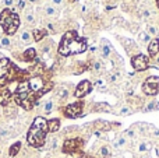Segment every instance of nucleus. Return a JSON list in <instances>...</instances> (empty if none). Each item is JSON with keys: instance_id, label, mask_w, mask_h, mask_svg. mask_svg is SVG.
<instances>
[{"instance_id": "aec40b11", "label": "nucleus", "mask_w": 159, "mask_h": 158, "mask_svg": "<svg viewBox=\"0 0 159 158\" xmlns=\"http://www.w3.org/2000/svg\"><path fill=\"white\" fill-rule=\"evenodd\" d=\"M126 144H127V140H126V137L124 136H119L117 139L113 142V147L115 148H121V147H124Z\"/></svg>"}, {"instance_id": "9d476101", "label": "nucleus", "mask_w": 159, "mask_h": 158, "mask_svg": "<svg viewBox=\"0 0 159 158\" xmlns=\"http://www.w3.org/2000/svg\"><path fill=\"white\" fill-rule=\"evenodd\" d=\"M92 90V84H91L89 80H82L81 83L75 87V91H74V97L75 98H84L85 95H88Z\"/></svg>"}, {"instance_id": "58836bf2", "label": "nucleus", "mask_w": 159, "mask_h": 158, "mask_svg": "<svg viewBox=\"0 0 159 158\" xmlns=\"http://www.w3.org/2000/svg\"><path fill=\"white\" fill-rule=\"evenodd\" d=\"M155 62H157V63L159 64V56H157V59H155Z\"/></svg>"}, {"instance_id": "393cba45", "label": "nucleus", "mask_w": 159, "mask_h": 158, "mask_svg": "<svg viewBox=\"0 0 159 158\" xmlns=\"http://www.w3.org/2000/svg\"><path fill=\"white\" fill-rule=\"evenodd\" d=\"M31 41H32V34L27 30L22 31L21 32V42H24V44H30Z\"/></svg>"}, {"instance_id": "72a5a7b5", "label": "nucleus", "mask_w": 159, "mask_h": 158, "mask_svg": "<svg viewBox=\"0 0 159 158\" xmlns=\"http://www.w3.org/2000/svg\"><path fill=\"white\" fill-rule=\"evenodd\" d=\"M17 8H18V10H24L25 8V0H18V2H17Z\"/></svg>"}, {"instance_id": "f03ea898", "label": "nucleus", "mask_w": 159, "mask_h": 158, "mask_svg": "<svg viewBox=\"0 0 159 158\" xmlns=\"http://www.w3.org/2000/svg\"><path fill=\"white\" fill-rule=\"evenodd\" d=\"M30 78V72L20 70L10 59L2 58L0 59V87H6V84L14 80H27Z\"/></svg>"}, {"instance_id": "bb28decb", "label": "nucleus", "mask_w": 159, "mask_h": 158, "mask_svg": "<svg viewBox=\"0 0 159 158\" xmlns=\"http://www.w3.org/2000/svg\"><path fill=\"white\" fill-rule=\"evenodd\" d=\"M45 14L49 17H55V16H57V10H56L53 6L48 4V6H45Z\"/></svg>"}, {"instance_id": "c9c22d12", "label": "nucleus", "mask_w": 159, "mask_h": 158, "mask_svg": "<svg viewBox=\"0 0 159 158\" xmlns=\"http://www.w3.org/2000/svg\"><path fill=\"white\" fill-rule=\"evenodd\" d=\"M13 2H14V0H4V4L6 6H11V4H13Z\"/></svg>"}, {"instance_id": "dca6fc26", "label": "nucleus", "mask_w": 159, "mask_h": 158, "mask_svg": "<svg viewBox=\"0 0 159 158\" xmlns=\"http://www.w3.org/2000/svg\"><path fill=\"white\" fill-rule=\"evenodd\" d=\"M59 129H60V120L59 119L55 118V119L48 120V130H49V133H55Z\"/></svg>"}, {"instance_id": "a878e982", "label": "nucleus", "mask_w": 159, "mask_h": 158, "mask_svg": "<svg viewBox=\"0 0 159 158\" xmlns=\"http://www.w3.org/2000/svg\"><path fill=\"white\" fill-rule=\"evenodd\" d=\"M112 154H110V148L107 146H102L101 150H99V157L101 158H109Z\"/></svg>"}, {"instance_id": "423d86ee", "label": "nucleus", "mask_w": 159, "mask_h": 158, "mask_svg": "<svg viewBox=\"0 0 159 158\" xmlns=\"http://www.w3.org/2000/svg\"><path fill=\"white\" fill-rule=\"evenodd\" d=\"M82 146H84V142L80 137H73V139H67L66 142L63 143V153L64 154H78L81 151Z\"/></svg>"}, {"instance_id": "4c0bfd02", "label": "nucleus", "mask_w": 159, "mask_h": 158, "mask_svg": "<svg viewBox=\"0 0 159 158\" xmlns=\"http://www.w3.org/2000/svg\"><path fill=\"white\" fill-rule=\"evenodd\" d=\"M140 158H151V156H149V154H144V156H141Z\"/></svg>"}, {"instance_id": "f3484780", "label": "nucleus", "mask_w": 159, "mask_h": 158, "mask_svg": "<svg viewBox=\"0 0 159 158\" xmlns=\"http://www.w3.org/2000/svg\"><path fill=\"white\" fill-rule=\"evenodd\" d=\"M101 52H102V56H103V58H109L110 52H112V46H110L109 42L105 41V39L101 44Z\"/></svg>"}, {"instance_id": "b1692460", "label": "nucleus", "mask_w": 159, "mask_h": 158, "mask_svg": "<svg viewBox=\"0 0 159 158\" xmlns=\"http://www.w3.org/2000/svg\"><path fill=\"white\" fill-rule=\"evenodd\" d=\"M159 109V102L158 101H151L149 104H147V106L144 108V112H151V111H158Z\"/></svg>"}, {"instance_id": "f8f14e48", "label": "nucleus", "mask_w": 159, "mask_h": 158, "mask_svg": "<svg viewBox=\"0 0 159 158\" xmlns=\"http://www.w3.org/2000/svg\"><path fill=\"white\" fill-rule=\"evenodd\" d=\"M147 50H148L149 58H155L159 53V38H152L151 42L147 46Z\"/></svg>"}, {"instance_id": "1a4fd4ad", "label": "nucleus", "mask_w": 159, "mask_h": 158, "mask_svg": "<svg viewBox=\"0 0 159 158\" xmlns=\"http://www.w3.org/2000/svg\"><path fill=\"white\" fill-rule=\"evenodd\" d=\"M131 66L137 72H145L149 67V58L145 55H141V53H137L131 58Z\"/></svg>"}, {"instance_id": "2f4dec72", "label": "nucleus", "mask_w": 159, "mask_h": 158, "mask_svg": "<svg viewBox=\"0 0 159 158\" xmlns=\"http://www.w3.org/2000/svg\"><path fill=\"white\" fill-rule=\"evenodd\" d=\"M124 136L129 137V139H134L135 137V128H131V129H129V130H126Z\"/></svg>"}, {"instance_id": "39448f33", "label": "nucleus", "mask_w": 159, "mask_h": 158, "mask_svg": "<svg viewBox=\"0 0 159 158\" xmlns=\"http://www.w3.org/2000/svg\"><path fill=\"white\" fill-rule=\"evenodd\" d=\"M0 27L6 35H13L20 27V16L11 8H6L0 13Z\"/></svg>"}, {"instance_id": "473e14b6", "label": "nucleus", "mask_w": 159, "mask_h": 158, "mask_svg": "<svg viewBox=\"0 0 159 158\" xmlns=\"http://www.w3.org/2000/svg\"><path fill=\"white\" fill-rule=\"evenodd\" d=\"M0 44H2V46H4V48H7V46H10V38L8 36H3L2 39H0Z\"/></svg>"}, {"instance_id": "5701e85b", "label": "nucleus", "mask_w": 159, "mask_h": 158, "mask_svg": "<svg viewBox=\"0 0 159 158\" xmlns=\"http://www.w3.org/2000/svg\"><path fill=\"white\" fill-rule=\"evenodd\" d=\"M91 69H92V72H95V73H102L103 72V63H102L101 60H95L92 63V66H91Z\"/></svg>"}, {"instance_id": "6ab92c4d", "label": "nucleus", "mask_w": 159, "mask_h": 158, "mask_svg": "<svg viewBox=\"0 0 159 158\" xmlns=\"http://www.w3.org/2000/svg\"><path fill=\"white\" fill-rule=\"evenodd\" d=\"M56 95H57V98L60 101H64L67 97H69V90H67L66 87H60V88L56 91Z\"/></svg>"}, {"instance_id": "37998d69", "label": "nucleus", "mask_w": 159, "mask_h": 158, "mask_svg": "<svg viewBox=\"0 0 159 158\" xmlns=\"http://www.w3.org/2000/svg\"><path fill=\"white\" fill-rule=\"evenodd\" d=\"M126 2H133V0H126Z\"/></svg>"}, {"instance_id": "a211bd4d", "label": "nucleus", "mask_w": 159, "mask_h": 158, "mask_svg": "<svg viewBox=\"0 0 159 158\" xmlns=\"http://www.w3.org/2000/svg\"><path fill=\"white\" fill-rule=\"evenodd\" d=\"M151 39H152L151 35H148L145 31H143V32L138 34V41H140V44H143V45H147V46H148V44L151 42Z\"/></svg>"}, {"instance_id": "a19ab883", "label": "nucleus", "mask_w": 159, "mask_h": 158, "mask_svg": "<svg viewBox=\"0 0 159 158\" xmlns=\"http://www.w3.org/2000/svg\"><path fill=\"white\" fill-rule=\"evenodd\" d=\"M28 2H31V3H35V2H38V0H28Z\"/></svg>"}, {"instance_id": "4468645a", "label": "nucleus", "mask_w": 159, "mask_h": 158, "mask_svg": "<svg viewBox=\"0 0 159 158\" xmlns=\"http://www.w3.org/2000/svg\"><path fill=\"white\" fill-rule=\"evenodd\" d=\"M22 59H24V62H35L36 60V50L34 49V48L27 49L22 53Z\"/></svg>"}, {"instance_id": "ddd939ff", "label": "nucleus", "mask_w": 159, "mask_h": 158, "mask_svg": "<svg viewBox=\"0 0 159 158\" xmlns=\"http://www.w3.org/2000/svg\"><path fill=\"white\" fill-rule=\"evenodd\" d=\"M31 34H32L34 41L39 42V41H42L43 38H46L49 32H48V30H45V28H34Z\"/></svg>"}, {"instance_id": "ea45409f", "label": "nucleus", "mask_w": 159, "mask_h": 158, "mask_svg": "<svg viewBox=\"0 0 159 158\" xmlns=\"http://www.w3.org/2000/svg\"><path fill=\"white\" fill-rule=\"evenodd\" d=\"M69 3H77V0H69Z\"/></svg>"}, {"instance_id": "cd10ccee", "label": "nucleus", "mask_w": 159, "mask_h": 158, "mask_svg": "<svg viewBox=\"0 0 159 158\" xmlns=\"http://www.w3.org/2000/svg\"><path fill=\"white\" fill-rule=\"evenodd\" d=\"M147 34H148V35H152V36H157L158 35V28L155 27V25H148V27H147V31H145Z\"/></svg>"}, {"instance_id": "412c9836", "label": "nucleus", "mask_w": 159, "mask_h": 158, "mask_svg": "<svg viewBox=\"0 0 159 158\" xmlns=\"http://www.w3.org/2000/svg\"><path fill=\"white\" fill-rule=\"evenodd\" d=\"M137 150H138V153H148V151L151 150V143H148V142H141L140 144H138Z\"/></svg>"}, {"instance_id": "2eb2a0df", "label": "nucleus", "mask_w": 159, "mask_h": 158, "mask_svg": "<svg viewBox=\"0 0 159 158\" xmlns=\"http://www.w3.org/2000/svg\"><path fill=\"white\" fill-rule=\"evenodd\" d=\"M93 112H112V106L106 102H98L92 106Z\"/></svg>"}, {"instance_id": "79ce46f5", "label": "nucleus", "mask_w": 159, "mask_h": 158, "mask_svg": "<svg viewBox=\"0 0 159 158\" xmlns=\"http://www.w3.org/2000/svg\"><path fill=\"white\" fill-rule=\"evenodd\" d=\"M157 4H158V8H159V0H157Z\"/></svg>"}, {"instance_id": "f257e3e1", "label": "nucleus", "mask_w": 159, "mask_h": 158, "mask_svg": "<svg viewBox=\"0 0 159 158\" xmlns=\"http://www.w3.org/2000/svg\"><path fill=\"white\" fill-rule=\"evenodd\" d=\"M88 48L87 39L81 38L75 31H67L59 44V55L61 56H71L85 52Z\"/></svg>"}, {"instance_id": "9b49d317", "label": "nucleus", "mask_w": 159, "mask_h": 158, "mask_svg": "<svg viewBox=\"0 0 159 158\" xmlns=\"http://www.w3.org/2000/svg\"><path fill=\"white\" fill-rule=\"evenodd\" d=\"M11 98H13V94L10 90L7 87H0V105H8Z\"/></svg>"}, {"instance_id": "e433bc0d", "label": "nucleus", "mask_w": 159, "mask_h": 158, "mask_svg": "<svg viewBox=\"0 0 159 158\" xmlns=\"http://www.w3.org/2000/svg\"><path fill=\"white\" fill-rule=\"evenodd\" d=\"M52 2H53V4H61L63 0H52Z\"/></svg>"}, {"instance_id": "c85d7f7f", "label": "nucleus", "mask_w": 159, "mask_h": 158, "mask_svg": "<svg viewBox=\"0 0 159 158\" xmlns=\"http://www.w3.org/2000/svg\"><path fill=\"white\" fill-rule=\"evenodd\" d=\"M52 109H53V101H46L45 105H43V112L48 115V114L52 112Z\"/></svg>"}, {"instance_id": "4be33fe9", "label": "nucleus", "mask_w": 159, "mask_h": 158, "mask_svg": "<svg viewBox=\"0 0 159 158\" xmlns=\"http://www.w3.org/2000/svg\"><path fill=\"white\" fill-rule=\"evenodd\" d=\"M20 150H21V143L17 142V143H14V144L10 147V151H8V154H10V157H16L17 154H18Z\"/></svg>"}, {"instance_id": "6e6552de", "label": "nucleus", "mask_w": 159, "mask_h": 158, "mask_svg": "<svg viewBox=\"0 0 159 158\" xmlns=\"http://www.w3.org/2000/svg\"><path fill=\"white\" fill-rule=\"evenodd\" d=\"M82 109H84V102L82 101H77V102L69 104L66 108L63 109V115L69 119H75L82 115Z\"/></svg>"}, {"instance_id": "7ed1b4c3", "label": "nucleus", "mask_w": 159, "mask_h": 158, "mask_svg": "<svg viewBox=\"0 0 159 158\" xmlns=\"http://www.w3.org/2000/svg\"><path fill=\"white\" fill-rule=\"evenodd\" d=\"M48 133H49V130H48V120L43 116H36L27 134L28 144L35 148L43 147L45 143H46Z\"/></svg>"}, {"instance_id": "0eeeda50", "label": "nucleus", "mask_w": 159, "mask_h": 158, "mask_svg": "<svg viewBox=\"0 0 159 158\" xmlns=\"http://www.w3.org/2000/svg\"><path fill=\"white\" fill-rule=\"evenodd\" d=\"M143 92L145 95H155L159 92V77L158 76H149L143 84Z\"/></svg>"}, {"instance_id": "c756f323", "label": "nucleus", "mask_w": 159, "mask_h": 158, "mask_svg": "<svg viewBox=\"0 0 159 158\" xmlns=\"http://www.w3.org/2000/svg\"><path fill=\"white\" fill-rule=\"evenodd\" d=\"M119 114L120 115H131L133 114V111H131V108L130 106H121L120 108V111H119Z\"/></svg>"}, {"instance_id": "20e7f679", "label": "nucleus", "mask_w": 159, "mask_h": 158, "mask_svg": "<svg viewBox=\"0 0 159 158\" xmlns=\"http://www.w3.org/2000/svg\"><path fill=\"white\" fill-rule=\"evenodd\" d=\"M13 100L16 101L17 105H20L21 108H24L25 111H31V109L38 104L39 97L30 88L28 78H27V80H22V81L18 83L16 92L13 94Z\"/></svg>"}, {"instance_id": "7c9ffc66", "label": "nucleus", "mask_w": 159, "mask_h": 158, "mask_svg": "<svg viewBox=\"0 0 159 158\" xmlns=\"http://www.w3.org/2000/svg\"><path fill=\"white\" fill-rule=\"evenodd\" d=\"M25 20H27L28 24H32L34 22V14H32V10H28L25 13Z\"/></svg>"}, {"instance_id": "f704fd0d", "label": "nucleus", "mask_w": 159, "mask_h": 158, "mask_svg": "<svg viewBox=\"0 0 159 158\" xmlns=\"http://www.w3.org/2000/svg\"><path fill=\"white\" fill-rule=\"evenodd\" d=\"M56 146H57V140L52 139V140H50V143H49V147L50 148H56Z\"/></svg>"}]
</instances>
